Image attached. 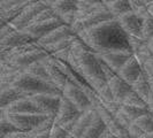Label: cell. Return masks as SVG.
<instances>
[{
    "label": "cell",
    "instance_id": "6da1fadb",
    "mask_svg": "<svg viewBox=\"0 0 153 138\" xmlns=\"http://www.w3.org/2000/svg\"><path fill=\"white\" fill-rule=\"evenodd\" d=\"M77 37L94 52L122 51L134 54L129 44V37L116 19L83 31L78 33Z\"/></svg>",
    "mask_w": 153,
    "mask_h": 138
},
{
    "label": "cell",
    "instance_id": "7a4b0ae2",
    "mask_svg": "<svg viewBox=\"0 0 153 138\" xmlns=\"http://www.w3.org/2000/svg\"><path fill=\"white\" fill-rule=\"evenodd\" d=\"M67 63L76 74L84 78L96 92L107 84L108 81L102 73L97 54L78 37L70 47V55Z\"/></svg>",
    "mask_w": 153,
    "mask_h": 138
},
{
    "label": "cell",
    "instance_id": "3957f363",
    "mask_svg": "<svg viewBox=\"0 0 153 138\" xmlns=\"http://www.w3.org/2000/svg\"><path fill=\"white\" fill-rule=\"evenodd\" d=\"M12 88H14L16 91L20 92L23 97H31L39 93L62 94V91L59 90L55 85L46 83L44 81L39 79L37 77H33L32 75L27 74L24 71L14 81Z\"/></svg>",
    "mask_w": 153,
    "mask_h": 138
},
{
    "label": "cell",
    "instance_id": "277c9868",
    "mask_svg": "<svg viewBox=\"0 0 153 138\" xmlns=\"http://www.w3.org/2000/svg\"><path fill=\"white\" fill-rule=\"evenodd\" d=\"M79 115H81V112L74 106V104H71L67 98L62 96L60 106L54 116V124L62 127L67 132L70 134Z\"/></svg>",
    "mask_w": 153,
    "mask_h": 138
},
{
    "label": "cell",
    "instance_id": "5b68a950",
    "mask_svg": "<svg viewBox=\"0 0 153 138\" xmlns=\"http://www.w3.org/2000/svg\"><path fill=\"white\" fill-rule=\"evenodd\" d=\"M115 19L113 14L109 12V10H104V12H97V13H92L89 15L84 16L79 20H76L75 22L73 23L70 27H71V30L74 35H78L83 31H86L89 29H91L93 27H97L101 23L109 21V20H113Z\"/></svg>",
    "mask_w": 153,
    "mask_h": 138
},
{
    "label": "cell",
    "instance_id": "8992f818",
    "mask_svg": "<svg viewBox=\"0 0 153 138\" xmlns=\"http://www.w3.org/2000/svg\"><path fill=\"white\" fill-rule=\"evenodd\" d=\"M62 96L65 98H67L71 104H74V106L81 113L92 106L91 101L89 99V97L86 96L84 90L82 89V86H79L71 81H68L65 89L62 90Z\"/></svg>",
    "mask_w": 153,
    "mask_h": 138
},
{
    "label": "cell",
    "instance_id": "52a82bcc",
    "mask_svg": "<svg viewBox=\"0 0 153 138\" xmlns=\"http://www.w3.org/2000/svg\"><path fill=\"white\" fill-rule=\"evenodd\" d=\"M46 8H47V6L42 0L33 1V2H31L30 5H28L27 7L24 8L21 12V14L17 17H15L9 24L17 31L24 30L28 25H30L32 23L33 19L38 15L42 10H44Z\"/></svg>",
    "mask_w": 153,
    "mask_h": 138
},
{
    "label": "cell",
    "instance_id": "ba28073f",
    "mask_svg": "<svg viewBox=\"0 0 153 138\" xmlns=\"http://www.w3.org/2000/svg\"><path fill=\"white\" fill-rule=\"evenodd\" d=\"M6 116L9 120V122L17 130L24 131V132H31L47 117V115L43 114H6Z\"/></svg>",
    "mask_w": 153,
    "mask_h": 138
},
{
    "label": "cell",
    "instance_id": "9c48e42d",
    "mask_svg": "<svg viewBox=\"0 0 153 138\" xmlns=\"http://www.w3.org/2000/svg\"><path fill=\"white\" fill-rule=\"evenodd\" d=\"M62 94L55 93H39L29 97L40 109V112L47 116H55L60 106Z\"/></svg>",
    "mask_w": 153,
    "mask_h": 138
},
{
    "label": "cell",
    "instance_id": "30bf717a",
    "mask_svg": "<svg viewBox=\"0 0 153 138\" xmlns=\"http://www.w3.org/2000/svg\"><path fill=\"white\" fill-rule=\"evenodd\" d=\"M62 24H65V22L61 20V17L58 16V17H54L52 20L45 21V22L32 23L22 31L25 35H28L32 40L38 42L40 38L45 37L47 33H50L52 30L56 29L58 27H60Z\"/></svg>",
    "mask_w": 153,
    "mask_h": 138
},
{
    "label": "cell",
    "instance_id": "8fae6325",
    "mask_svg": "<svg viewBox=\"0 0 153 138\" xmlns=\"http://www.w3.org/2000/svg\"><path fill=\"white\" fill-rule=\"evenodd\" d=\"M117 22L120 23L123 31L130 37H138L142 38V29H143V20L134 13L132 10L116 17Z\"/></svg>",
    "mask_w": 153,
    "mask_h": 138
},
{
    "label": "cell",
    "instance_id": "7c38bea8",
    "mask_svg": "<svg viewBox=\"0 0 153 138\" xmlns=\"http://www.w3.org/2000/svg\"><path fill=\"white\" fill-rule=\"evenodd\" d=\"M42 63L45 66L46 70L48 73V75L51 77L53 84L59 89V90H63L66 84L68 83V77L63 74L61 69L59 68V66L56 65V61H55V58H54L52 54H48L47 56H45L43 60H42Z\"/></svg>",
    "mask_w": 153,
    "mask_h": 138
},
{
    "label": "cell",
    "instance_id": "4fadbf2b",
    "mask_svg": "<svg viewBox=\"0 0 153 138\" xmlns=\"http://www.w3.org/2000/svg\"><path fill=\"white\" fill-rule=\"evenodd\" d=\"M106 65L113 69L115 74L122 68L123 65L134 55L132 53L122 52V51H107V52H94Z\"/></svg>",
    "mask_w": 153,
    "mask_h": 138
},
{
    "label": "cell",
    "instance_id": "5bb4252c",
    "mask_svg": "<svg viewBox=\"0 0 153 138\" xmlns=\"http://www.w3.org/2000/svg\"><path fill=\"white\" fill-rule=\"evenodd\" d=\"M1 111L6 114H43L29 97H22Z\"/></svg>",
    "mask_w": 153,
    "mask_h": 138
},
{
    "label": "cell",
    "instance_id": "9a60e30c",
    "mask_svg": "<svg viewBox=\"0 0 153 138\" xmlns=\"http://www.w3.org/2000/svg\"><path fill=\"white\" fill-rule=\"evenodd\" d=\"M143 73V67L137 60V58L135 55H132L128 61L123 65V67L117 73V75L124 79L128 84L132 85L137 78L140 76V74Z\"/></svg>",
    "mask_w": 153,
    "mask_h": 138
},
{
    "label": "cell",
    "instance_id": "2e32d148",
    "mask_svg": "<svg viewBox=\"0 0 153 138\" xmlns=\"http://www.w3.org/2000/svg\"><path fill=\"white\" fill-rule=\"evenodd\" d=\"M107 84L109 86V89H111V91H112L114 100L116 102H119L120 105L123 102V100L127 98V96L132 91L131 85L128 84L117 74L108 79Z\"/></svg>",
    "mask_w": 153,
    "mask_h": 138
},
{
    "label": "cell",
    "instance_id": "e0dca14e",
    "mask_svg": "<svg viewBox=\"0 0 153 138\" xmlns=\"http://www.w3.org/2000/svg\"><path fill=\"white\" fill-rule=\"evenodd\" d=\"M48 54L50 53H47V51H45L43 47H40V48L33 50L31 52L22 54V55H20V56H17L15 59H13L12 61H8V62L12 63V65H14L17 68L22 69L23 71H24V69L27 68V67H29L33 62L42 61Z\"/></svg>",
    "mask_w": 153,
    "mask_h": 138
},
{
    "label": "cell",
    "instance_id": "ac0fdd59",
    "mask_svg": "<svg viewBox=\"0 0 153 138\" xmlns=\"http://www.w3.org/2000/svg\"><path fill=\"white\" fill-rule=\"evenodd\" d=\"M97 113L94 106H91L90 108H88L86 111L82 112L81 115L78 116L77 121L74 124L73 130L70 131V135L74 136L75 138H82V136L84 135L85 130L89 128V125L91 124L92 120L94 119V115Z\"/></svg>",
    "mask_w": 153,
    "mask_h": 138
},
{
    "label": "cell",
    "instance_id": "d6986e66",
    "mask_svg": "<svg viewBox=\"0 0 153 138\" xmlns=\"http://www.w3.org/2000/svg\"><path fill=\"white\" fill-rule=\"evenodd\" d=\"M29 42H33V40L23 31L13 30L5 38L0 39V51H10L17 46L27 44Z\"/></svg>",
    "mask_w": 153,
    "mask_h": 138
},
{
    "label": "cell",
    "instance_id": "ffe728a7",
    "mask_svg": "<svg viewBox=\"0 0 153 138\" xmlns=\"http://www.w3.org/2000/svg\"><path fill=\"white\" fill-rule=\"evenodd\" d=\"M70 35H74L73 30H71V27L67 25V24H62L60 27H58L56 29L52 30L50 33H47L45 37L39 39L38 44L43 48H45L46 46L55 44V43H58V42H60L62 39H65L66 37L70 36Z\"/></svg>",
    "mask_w": 153,
    "mask_h": 138
},
{
    "label": "cell",
    "instance_id": "44dd1931",
    "mask_svg": "<svg viewBox=\"0 0 153 138\" xmlns=\"http://www.w3.org/2000/svg\"><path fill=\"white\" fill-rule=\"evenodd\" d=\"M132 88V91H135L138 96L144 99L145 101H147L149 97L151 96L152 93V89H151V84H150V79L149 76L146 75V73L143 70V73L140 74V76L137 78V81L131 85ZM147 104V102H146Z\"/></svg>",
    "mask_w": 153,
    "mask_h": 138
},
{
    "label": "cell",
    "instance_id": "7402d4cb",
    "mask_svg": "<svg viewBox=\"0 0 153 138\" xmlns=\"http://www.w3.org/2000/svg\"><path fill=\"white\" fill-rule=\"evenodd\" d=\"M106 129H107L106 123L104 122V120L100 117V115L98 113H96L94 119L92 120L89 128L85 130L82 138H101Z\"/></svg>",
    "mask_w": 153,
    "mask_h": 138
},
{
    "label": "cell",
    "instance_id": "603a6c76",
    "mask_svg": "<svg viewBox=\"0 0 153 138\" xmlns=\"http://www.w3.org/2000/svg\"><path fill=\"white\" fill-rule=\"evenodd\" d=\"M108 10L107 5L104 2H98V4H88L83 1H77V10H76V20H79L84 16L97 13V12H104Z\"/></svg>",
    "mask_w": 153,
    "mask_h": 138
},
{
    "label": "cell",
    "instance_id": "cb8c5ba5",
    "mask_svg": "<svg viewBox=\"0 0 153 138\" xmlns=\"http://www.w3.org/2000/svg\"><path fill=\"white\" fill-rule=\"evenodd\" d=\"M23 96L19 91H16L14 88L9 86L5 89H0V109L8 107L14 101L22 98Z\"/></svg>",
    "mask_w": 153,
    "mask_h": 138
},
{
    "label": "cell",
    "instance_id": "d4e9b609",
    "mask_svg": "<svg viewBox=\"0 0 153 138\" xmlns=\"http://www.w3.org/2000/svg\"><path fill=\"white\" fill-rule=\"evenodd\" d=\"M24 73L30 74V75H32L33 77H37V78L42 79V81H44V82H46V83L53 84L51 77H50L48 73H47V70H46L45 66H44L40 61L33 62V63L30 65L29 67H27V68L24 69Z\"/></svg>",
    "mask_w": 153,
    "mask_h": 138
},
{
    "label": "cell",
    "instance_id": "484cf974",
    "mask_svg": "<svg viewBox=\"0 0 153 138\" xmlns=\"http://www.w3.org/2000/svg\"><path fill=\"white\" fill-rule=\"evenodd\" d=\"M51 8L56 15L61 17L65 14L77 10V0H58Z\"/></svg>",
    "mask_w": 153,
    "mask_h": 138
},
{
    "label": "cell",
    "instance_id": "4316f807",
    "mask_svg": "<svg viewBox=\"0 0 153 138\" xmlns=\"http://www.w3.org/2000/svg\"><path fill=\"white\" fill-rule=\"evenodd\" d=\"M107 8L115 19L131 12L130 4L128 0H112L109 4H107Z\"/></svg>",
    "mask_w": 153,
    "mask_h": 138
},
{
    "label": "cell",
    "instance_id": "83f0119b",
    "mask_svg": "<svg viewBox=\"0 0 153 138\" xmlns=\"http://www.w3.org/2000/svg\"><path fill=\"white\" fill-rule=\"evenodd\" d=\"M76 38H77L76 35H70V36L66 37L65 39H62V40L58 42V43H55V44H52V45H50V46H46L44 50L47 51V53H50V54L60 52V51H62V50H68V48L71 47L73 43L76 40Z\"/></svg>",
    "mask_w": 153,
    "mask_h": 138
},
{
    "label": "cell",
    "instance_id": "f1b7e54d",
    "mask_svg": "<svg viewBox=\"0 0 153 138\" xmlns=\"http://www.w3.org/2000/svg\"><path fill=\"white\" fill-rule=\"evenodd\" d=\"M120 111L123 114L126 115L131 122L134 123L138 117H140L142 115L146 114L149 112L147 108H140V107H135V106H129V105H121Z\"/></svg>",
    "mask_w": 153,
    "mask_h": 138
},
{
    "label": "cell",
    "instance_id": "f546056e",
    "mask_svg": "<svg viewBox=\"0 0 153 138\" xmlns=\"http://www.w3.org/2000/svg\"><path fill=\"white\" fill-rule=\"evenodd\" d=\"M134 123L146 135L153 134V117L150 112H147L146 114L138 117Z\"/></svg>",
    "mask_w": 153,
    "mask_h": 138
},
{
    "label": "cell",
    "instance_id": "4dcf8cb0",
    "mask_svg": "<svg viewBox=\"0 0 153 138\" xmlns=\"http://www.w3.org/2000/svg\"><path fill=\"white\" fill-rule=\"evenodd\" d=\"M0 113H1V119H0V138H4L8 136V135H10V134H13V132L19 131L12 123L9 122V120L7 119L6 114L2 111H0Z\"/></svg>",
    "mask_w": 153,
    "mask_h": 138
},
{
    "label": "cell",
    "instance_id": "1f68e13d",
    "mask_svg": "<svg viewBox=\"0 0 153 138\" xmlns=\"http://www.w3.org/2000/svg\"><path fill=\"white\" fill-rule=\"evenodd\" d=\"M121 105H129V106H135V107H140V108H147V104L144 99H142L139 96L135 91H131L127 98L123 100V102Z\"/></svg>",
    "mask_w": 153,
    "mask_h": 138
},
{
    "label": "cell",
    "instance_id": "d6a6232c",
    "mask_svg": "<svg viewBox=\"0 0 153 138\" xmlns=\"http://www.w3.org/2000/svg\"><path fill=\"white\" fill-rule=\"evenodd\" d=\"M153 37V16L150 14L143 20V29H142V38L149 42Z\"/></svg>",
    "mask_w": 153,
    "mask_h": 138
},
{
    "label": "cell",
    "instance_id": "836d02e7",
    "mask_svg": "<svg viewBox=\"0 0 153 138\" xmlns=\"http://www.w3.org/2000/svg\"><path fill=\"white\" fill-rule=\"evenodd\" d=\"M134 55L137 58V60L139 61V63L142 65V67L144 66V63H145L147 60H150L151 58H153L152 51L150 50V47H149V45H147V43H146L143 47H140L136 53H134Z\"/></svg>",
    "mask_w": 153,
    "mask_h": 138
},
{
    "label": "cell",
    "instance_id": "e575fe53",
    "mask_svg": "<svg viewBox=\"0 0 153 138\" xmlns=\"http://www.w3.org/2000/svg\"><path fill=\"white\" fill-rule=\"evenodd\" d=\"M54 17H58V15L54 13V10L51 7H47L46 9L42 10L38 15L33 19L32 23H39V22H45V21H48V20H52ZM31 23V24H32Z\"/></svg>",
    "mask_w": 153,
    "mask_h": 138
},
{
    "label": "cell",
    "instance_id": "d590c367",
    "mask_svg": "<svg viewBox=\"0 0 153 138\" xmlns=\"http://www.w3.org/2000/svg\"><path fill=\"white\" fill-rule=\"evenodd\" d=\"M97 93H98V97H99V100L101 102H111V101H114L113 94H112V91H111L108 84H106L104 88H101L99 91H97Z\"/></svg>",
    "mask_w": 153,
    "mask_h": 138
},
{
    "label": "cell",
    "instance_id": "8d00e7d4",
    "mask_svg": "<svg viewBox=\"0 0 153 138\" xmlns=\"http://www.w3.org/2000/svg\"><path fill=\"white\" fill-rule=\"evenodd\" d=\"M68 135L69 132H67L62 127L54 124L53 128L51 129V132H50V138H66Z\"/></svg>",
    "mask_w": 153,
    "mask_h": 138
},
{
    "label": "cell",
    "instance_id": "74e56055",
    "mask_svg": "<svg viewBox=\"0 0 153 138\" xmlns=\"http://www.w3.org/2000/svg\"><path fill=\"white\" fill-rule=\"evenodd\" d=\"M129 37V44L131 46V50H132V52L134 53H136L138 50L140 48V47H143V46L145 45L146 40H144L143 38H138V37H130V36H128Z\"/></svg>",
    "mask_w": 153,
    "mask_h": 138
},
{
    "label": "cell",
    "instance_id": "f35d334b",
    "mask_svg": "<svg viewBox=\"0 0 153 138\" xmlns=\"http://www.w3.org/2000/svg\"><path fill=\"white\" fill-rule=\"evenodd\" d=\"M128 134H129V138H142L143 136H145L146 134H144L143 131L138 128L135 123H131L128 128Z\"/></svg>",
    "mask_w": 153,
    "mask_h": 138
},
{
    "label": "cell",
    "instance_id": "ab89813d",
    "mask_svg": "<svg viewBox=\"0 0 153 138\" xmlns=\"http://www.w3.org/2000/svg\"><path fill=\"white\" fill-rule=\"evenodd\" d=\"M143 70L146 73V75L149 76V78H153V58H151L150 60H147L144 63Z\"/></svg>",
    "mask_w": 153,
    "mask_h": 138
},
{
    "label": "cell",
    "instance_id": "60d3db41",
    "mask_svg": "<svg viewBox=\"0 0 153 138\" xmlns=\"http://www.w3.org/2000/svg\"><path fill=\"white\" fill-rule=\"evenodd\" d=\"M42 1L45 4L47 7H52V6H53V5L56 2V1H58V0H42Z\"/></svg>",
    "mask_w": 153,
    "mask_h": 138
},
{
    "label": "cell",
    "instance_id": "b9f144b4",
    "mask_svg": "<svg viewBox=\"0 0 153 138\" xmlns=\"http://www.w3.org/2000/svg\"><path fill=\"white\" fill-rule=\"evenodd\" d=\"M77 1H83V2H88V4H98V2H102L101 0H77Z\"/></svg>",
    "mask_w": 153,
    "mask_h": 138
},
{
    "label": "cell",
    "instance_id": "7bdbcfd3",
    "mask_svg": "<svg viewBox=\"0 0 153 138\" xmlns=\"http://www.w3.org/2000/svg\"><path fill=\"white\" fill-rule=\"evenodd\" d=\"M147 45H149V47H150V50L152 51V53H153V37L149 42H147Z\"/></svg>",
    "mask_w": 153,
    "mask_h": 138
},
{
    "label": "cell",
    "instance_id": "ee69618b",
    "mask_svg": "<svg viewBox=\"0 0 153 138\" xmlns=\"http://www.w3.org/2000/svg\"><path fill=\"white\" fill-rule=\"evenodd\" d=\"M147 8H149V12H150V14L153 16V1L150 4V5H147Z\"/></svg>",
    "mask_w": 153,
    "mask_h": 138
},
{
    "label": "cell",
    "instance_id": "f6af8a7d",
    "mask_svg": "<svg viewBox=\"0 0 153 138\" xmlns=\"http://www.w3.org/2000/svg\"><path fill=\"white\" fill-rule=\"evenodd\" d=\"M142 1H143V2H144V4H145V5H150V4H151V2H152L153 0H142Z\"/></svg>",
    "mask_w": 153,
    "mask_h": 138
},
{
    "label": "cell",
    "instance_id": "bcb514c9",
    "mask_svg": "<svg viewBox=\"0 0 153 138\" xmlns=\"http://www.w3.org/2000/svg\"><path fill=\"white\" fill-rule=\"evenodd\" d=\"M150 79V84H151V89H152V92H153V78H149Z\"/></svg>",
    "mask_w": 153,
    "mask_h": 138
},
{
    "label": "cell",
    "instance_id": "7dc6e473",
    "mask_svg": "<svg viewBox=\"0 0 153 138\" xmlns=\"http://www.w3.org/2000/svg\"><path fill=\"white\" fill-rule=\"evenodd\" d=\"M101 1H102L104 4H106V5H107V4H109V2L112 1V0H101Z\"/></svg>",
    "mask_w": 153,
    "mask_h": 138
},
{
    "label": "cell",
    "instance_id": "c3c4849f",
    "mask_svg": "<svg viewBox=\"0 0 153 138\" xmlns=\"http://www.w3.org/2000/svg\"><path fill=\"white\" fill-rule=\"evenodd\" d=\"M0 1H5V0H0Z\"/></svg>",
    "mask_w": 153,
    "mask_h": 138
}]
</instances>
